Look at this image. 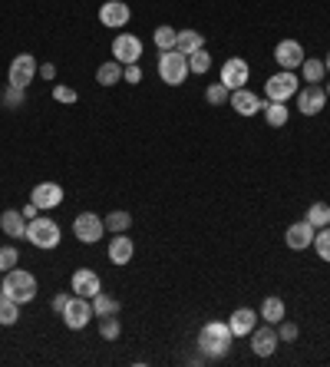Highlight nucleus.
Returning <instances> with one entry per match:
<instances>
[{
	"mask_svg": "<svg viewBox=\"0 0 330 367\" xmlns=\"http://www.w3.org/2000/svg\"><path fill=\"white\" fill-rule=\"evenodd\" d=\"M261 113H264V119H268V126H274V129H281V126H287V119H291L287 106H284V103H277V99H268Z\"/></svg>",
	"mask_w": 330,
	"mask_h": 367,
	"instance_id": "obj_22",
	"label": "nucleus"
},
{
	"mask_svg": "<svg viewBox=\"0 0 330 367\" xmlns=\"http://www.w3.org/2000/svg\"><path fill=\"white\" fill-rule=\"evenodd\" d=\"M0 301H4V291H0Z\"/></svg>",
	"mask_w": 330,
	"mask_h": 367,
	"instance_id": "obj_46",
	"label": "nucleus"
},
{
	"mask_svg": "<svg viewBox=\"0 0 330 367\" xmlns=\"http://www.w3.org/2000/svg\"><path fill=\"white\" fill-rule=\"evenodd\" d=\"M0 229H4L7 239H23V232H27V219H23L20 209H7V212H0Z\"/></svg>",
	"mask_w": 330,
	"mask_h": 367,
	"instance_id": "obj_21",
	"label": "nucleus"
},
{
	"mask_svg": "<svg viewBox=\"0 0 330 367\" xmlns=\"http://www.w3.org/2000/svg\"><path fill=\"white\" fill-rule=\"evenodd\" d=\"M205 99H208V106H221V103H228L231 99V89L218 80V83H211V87L205 89Z\"/></svg>",
	"mask_w": 330,
	"mask_h": 367,
	"instance_id": "obj_32",
	"label": "nucleus"
},
{
	"mask_svg": "<svg viewBox=\"0 0 330 367\" xmlns=\"http://www.w3.org/2000/svg\"><path fill=\"white\" fill-rule=\"evenodd\" d=\"M139 57H142V40L136 37V33H116L113 60H119L123 67H129V63H139Z\"/></svg>",
	"mask_w": 330,
	"mask_h": 367,
	"instance_id": "obj_9",
	"label": "nucleus"
},
{
	"mask_svg": "<svg viewBox=\"0 0 330 367\" xmlns=\"http://www.w3.org/2000/svg\"><path fill=\"white\" fill-rule=\"evenodd\" d=\"M37 77H40V80H57V67H53V63H43Z\"/></svg>",
	"mask_w": 330,
	"mask_h": 367,
	"instance_id": "obj_41",
	"label": "nucleus"
},
{
	"mask_svg": "<svg viewBox=\"0 0 330 367\" xmlns=\"http://www.w3.org/2000/svg\"><path fill=\"white\" fill-rule=\"evenodd\" d=\"M66 301H70V295H66V291H60V295H57L53 301H50V305H53V311H63V308H66Z\"/></svg>",
	"mask_w": 330,
	"mask_h": 367,
	"instance_id": "obj_42",
	"label": "nucleus"
},
{
	"mask_svg": "<svg viewBox=\"0 0 330 367\" xmlns=\"http://www.w3.org/2000/svg\"><path fill=\"white\" fill-rule=\"evenodd\" d=\"M132 255H136V245H132V239L126 232L109 239V261H113V265H129Z\"/></svg>",
	"mask_w": 330,
	"mask_h": 367,
	"instance_id": "obj_20",
	"label": "nucleus"
},
{
	"mask_svg": "<svg viewBox=\"0 0 330 367\" xmlns=\"http://www.w3.org/2000/svg\"><path fill=\"white\" fill-rule=\"evenodd\" d=\"M327 99H330V83H327Z\"/></svg>",
	"mask_w": 330,
	"mask_h": 367,
	"instance_id": "obj_45",
	"label": "nucleus"
},
{
	"mask_svg": "<svg viewBox=\"0 0 330 367\" xmlns=\"http://www.w3.org/2000/svg\"><path fill=\"white\" fill-rule=\"evenodd\" d=\"M231 109H235L238 116H258L264 109V99L258 97V93H251L248 87H241V89H231Z\"/></svg>",
	"mask_w": 330,
	"mask_h": 367,
	"instance_id": "obj_15",
	"label": "nucleus"
},
{
	"mask_svg": "<svg viewBox=\"0 0 330 367\" xmlns=\"http://www.w3.org/2000/svg\"><path fill=\"white\" fill-rule=\"evenodd\" d=\"M37 73H40V63L33 60V53H17V57L10 60V80H7V83H13V87H20V89H27Z\"/></svg>",
	"mask_w": 330,
	"mask_h": 367,
	"instance_id": "obj_7",
	"label": "nucleus"
},
{
	"mask_svg": "<svg viewBox=\"0 0 330 367\" xmlns=\"http://www.w3.org/2000/svg\"><path fill=\"white\" fill-rule=\"evenodd\" d=\"M324 67H327V73H330V53H327V57H324Z\"/></svg>",
	"mask_w": 330,
	"mask_h": 367,
	"instance_id": "obj_44",
	"label": "nucleus"
},
{
	"mask_svg": "<svg viewBox=\"0 0 330 367\" xmlns=\"http://www.w3.org/2000/svg\"><path fill=\"white\" fill-rule=\"evenodd\" d=\"M205 47V37L198 33V30H179V40H175V50H182L185 57L195 53V50Z\"/></svg>",
	"mask_w": 330,
	"mask_h": 367,
	"instance_id": "obj_24",
	"label": "nucleus"
},
{
	"mask_svg": "<svg viewBox=\"0 0 330 367\" xmlns=\"http://www.w3.org/2000/svg\"><path fill=\"white\" fill-rule=\"evenodd\" d=\"M284 311L287 308H284L281 298H264L258 314H261V321H268V324H277V321H284Z\"/></svg>",
	"mask_w": 330,
	"mask_h": 367,
	"instance_id": "obj_26",
	"label": "nucleus"
},
{
	"mask_svg": "<svg viewBox=\"0 0 330 367\" xmlns=\"http://www.w3.org/2000/svg\"><path fill=\"white\" fill-rule=\"evenodd\" d=\"M268 99H277V103H287L291 97H297V73L294 70H281V73H274L268 83Z\"/></svg>",
	"mask_w": 330,
	"mask_h": 367,
	"instance_id": "obj_8",
	"label": "nucleus"
},
{
	"mask_svg": "<svg viewBox=\"0 0 330 367\" xmlns=\"http://www.w3.org/2000/svg\"><path fill=\"white\" fill-rule=\"evenodd\" d=\"M129 17H132V10L126 0H106L103 7H99V23H103V27L119 30L129 23Z\"/></svg>",
	"mask_w": 330,
	"mask_h": 367,
	"instance_id": "obj_14",
	"label": "nucleus"
},
{
	"mask_svg": "<svg viewBox=\"0 0 330 367\" xmlns=\"http://www.w3.org/2000/svg\"><path fill=\"white\" fill-rule=\"evenodd\" d=\"M123 80H126V83H132V87H139V83H142L139 63H129V67H123Z\"/></svg>",
	"mask_w": 330,
	"mask_h": 367,
	"instance_id": "obj_40",
	"label": "nucleus"
},
{
	"mask_svg": "<svg viewBox=\"0 0 330 367\" xmlns=\"http://www.w3.org/2000/svg\"><path fill=\"white\" fill-rule=\"evenodd\" d=\"M248 338H251V351H255L258 358H271L274 351H277V344H281V338H277L274 324H268V321H264V324H258V328L251 331Z\"/></svg>",
	"mask_w": 330,
	"mask_h": 367,
	"instance_id": "obj_11",
	"label": "nucleus"
},
{
	"mask_svg": "<svg viewBox=\"0 0 330 367\" xmlns=\"http://www.w3.org/2000/svg\"><path fill=\"white\" fill-rule=\"evenodd\" d=\"M311 248L321 255V261H330V225L314 232V245H311Z\"/></svg>",
	"mask_w": 330,
	"mask_h": 367,
	"instance_id": "obj_34",
	"label": "nucleus"
},
{
	"mask_svg": "<svg viewBox=\"0 0 330 367\" xmlns=\"http://www.w3.org/2000/svg\"><path fill=\"white\" fill-rule=\"evenodd\" d=\"M53 99H57V103H76V89L57 83V87H53Z\"/></svg>",
	"mask_w": 330,
	"mask_h": 367,
	"instance_id": "obj_39",
	"label": "nucleus"
},
{
	"mask_svg": "<svg viewBox=\"0 0 330 367\" xmlns=\"http://www.w3.org/2000/svg\"><path fill=\"white\" fill-rule=\"evenodd\" d=\"M20 212H23V219H27V222H30V219H37V215H40V209H37V205H33V202H27V205H23V209H20Z\"/></svg>",
	"mask_w": 330,
	"mask_h": 367,
	"instance_id": "obj_43",
	"label": "nucleus"
},
{
	"mask_svg": "<svg viewBox=\"0 0 330 367\" xmlns=\"http://www.w3.org/2000/svg\"><path fill=\"white\" fill-rule=\"evenodd\" d=\"M123 80V63L119 60H109V63H103V67L96 70V83L99 87H116Z\"/></svg>",
	"mask_w": 330,
	"mask_h": 367,
	"instance_id": "obj_23",
	"label": "nucleus"
},
{
	"mask_svg": "<svg viewBox=\"0 0 330 367\" xmlns=\"http://www.w3.org/2000/svg\"><path fill=\"white\" fill-rule=\"evenodd\" d=\"M23 239H27L33 248H57L60 239H63V232H60V225L53 222V219H47V215H37V219H30L27 222V232H23Z\"/></svg>",
	"mask_w": 330,
	"mask_h": 367,
	"instance_id": "obj_4",
	"label": "nucleus"
},
{
	"mask_svg": "<svg viewBox=\"0 0 330 367\" xmlns=\"http://www.w3.org/2000/svg\"><path fill=\"white\" fill-rule=\"evenodd\" d=\"M103 222H106V229H109V232H113V235H119V232H129L132 215H129V212H123V209H116V212H109V215H106Z\"/></svg>",
	"mask_w": 330,
	"mask_h": 367,
	"instance_id": "obj_27",
	"label": "nucleus"
},
{
	"mask_svg": "<svg viewBox=\"0 0 330 367\" xmlns=\"http://www.w3.org/2000/svg\"><path fill=\"white\" fill-rule=\"evenodd\" d=\"M30 202L37 205L40 212L60 209V205H63V185H60V182H40V185H33V192H30Z\"/></svg>",
	"mask_w": 330,
	"mask_h": 367,
	"instance_id": "obj_10",
	"label": "nucleus"
},
{
	"mask_svg": "<svg viewBox=\"0 0 330 367\" xmlns=\"http://www.w3.org/2000/svg\"><path fill=\"white\" fill-rule=\"evenodd\" d=\"M274 60H277L281 70H297L307 57H304V47L297 40H281V43L274 47Z\"/></svg>",
	"mask_w": 330,
	"mask_h": 367,
	"instance_id": "obj_17",
	"label": "nucleus"
},
{
	"mask_svg": "<svg viewBox=\"0 0 330 367\" xmlns=\"http://www.w3.org/2000/svg\"><path fill=\"white\" fill-rule=\"evenodd\" d=\"M175 40H179V30L169 27V23H162V27H155V47L162 50H175Z\"/></svg>",
	"mask_w": 330,
	"mask_h": 367,
	"instance_id": "obj_30",
	"label": "nucleus"
},
{
	"mask_svg": "<svg viewBox=\"0 0 330 367\" xmlns=\"http://www.w3.org/2000/svg\"><path fill=\"white\" fill-rule=\"evenodd\" d=\"M60 318L66 321V328H70V331H83L86 324H89V321L96 318L93 298H83V295H70L66 308L60 311Z\"/></svg>",
	"mask_w": 330,
	"mask_h": 367,
	"instance_id": "obj_5",
	"label": "nucleus"
},
{
	"mask_svg": "<svg viewBox=\"0 0 330 367\" xmlns=\"http://www.w3.org/2000/svg\"><path fill=\"white\" fill-rule=\"evenodd\" d=\"M103 232H106V222L96 212H79L73 219V235L83 245H96L99 239H103Z\"/></svg>",
	"mask_w": 330,
	"mask_h": 367,
	"instance_id": "obj_6",
	"label": "nucleus"
},
{
	"mask_svg": "<svg viewBox=\"0 0 330 367\" xmlns=\"http://www.w3.org/2000/svg\"><path fill=\"white\" fill-rule=\"evenodd\" d=\"M93 311H96V318H106V314H119V301L109 298L106 291H99L93 298Z\"/></svg>",
	"mask_w": 330,
	"mask_h": 367,
	"instance_id": "obj_29",
	"label": "nucleus"
},
{
	"mask_svg": "<svg viewBox=\"0 0 330 367\" xmlns=\"http://www.w3.org/2000/svg\"><path fill=\"white\" fill-rule=\"evenodd\" d=\"M258 321H261V314L251 308H238L231 311V318H228V328H231V334L235 338H245V334H251V331L258 328Z\"/></svg>",
	"mask_w": 330,
	"mask_h": 367,
	"instance_id": "obj_19",
	"label": "nucleus"
},
{
	"mask_svg": "<svg viewBox=\"0 0 330 367\" xmlns=\"http://www.w3.org/2000/svg\"><path fill=\"white\" fill-rule=\"evenodd\" d=\"M274 328H277V338H281V341H297V331H301L297 324H294V321H287V318L277 321Z\"/></svg>",
	"mask_w": 330,
	"mask_h": 367,
	"instance_id": "obj_38",
	"label": "nucleus"
},
{
	"mask_svg": "<svg viewBox=\"0 0 330 367\" xmlns=\"http://www.w3.org/2000/svg\"><path fill=\"white\" fill-rule=\"evenodd\" d=\"M155 70H159V80L165 87H182L189 80V57L182 50H162Z\"/></svg>",
	"mask_w": 330,
	"mask_h": 367,
	"instance_id": "obj_3",
	"label": "nucleus"
},
{
	"mask_svg": "<svg viewBox=\"0 0 330 367\" xmlns=\"http://www.w3.org/2000/svg\"><path fill=\"white\" fill-rule=\"evenodd\" d=\"M0 291H4V298L17 301V305H27V301L37 298V278L23 268H10V271H4Z\"/></svg>",
	"mask_w": 330,
	"mask_h": 367,
	"instance_id": "obj_2",
	"label": "nucleus"
},
{
	"mask_svg": "<svg viewBox=\"0 0 330 367\" xmlns=\"http://www.w3.org/2000/svg\"><path fill=\"white\" fill-rule=\"evenodd\" d=\"M314 232H317V229H314L307 219H304V222H294V225H287V232H284V245H287L291 251L311 248V245H314Z\"/></svg>",
	"mask_w": 330,
	"mask_h": 367,
	"instance_id": "obj_16",
	"label": "nucleus"
},
{
	"mask_svg": "<svg viewBox=\"0 0 330 367\" xmlns=\"http://www.w3.org/2000/svg\"><path fill=\"white\" fill-rule=\"evenodd\" d=\"M4 106L7 109H20L23 106V99H27V89H20V87H13V83H7V89H4Z\"/></svg>",
	"mask_w": 330,
	"mask_h": 367,
	"instance_id": "obj_36",
	"label": "nucleus"
},
{
	"mask_svg": "<svg viewBox=\"0 0 330 367\" xmlns=\"http://www.w3.org/2000/svg\"><path fill=\"white\" fill-rule=\"evenodd\" d=\"M324 106H327V89L324 87H311L307 83L304 89H297V109L304 116H317Z\"/></svg>",
	"mask_w": 330,
	"mask_h": 367,
	"instance_id": "obj_13",
	"label": "nucleus"
},
{
	"mask_svg": "<svg viewBox=\"0 0 330 367\" xmlns=\"http://www.w3.org/2000/svg\"><path fill=\"white\" fill-rule=\"evenodd\" d=\"M307 222H311L314 229H327L330 225V205L327 202H314L311 209H307Z\"/></svg>",
	"mask_w": 330,
	"mask_h": 367,
	"instance_id": "obj_28",
	"label": "nucleus"
},
{
	"mask_svg": "<svg viewBox=\"0 0 330 367\" xmlns=\"http://www.w3.org/2000/svg\"><path fill=\"white\" fill-rule=\"evenodd\" d=\"M324 73H327V67H324V60H314V57H307V60H304V63H301V80H307L311 87H321Z\"/></svg>",
	"mask_w": 330,
	"mask_h": 367,
	"instance_id": "obj_25",
	"label": "nucleus"
},
{
	"mask_svg": "<svg viewBox=\"0 0 330 367\" xmlns=\"http://www.w3.org/2000/svg\"><path fill=\"white\" fill-rule=\"evenodd\" d=\"M17 261H20V251L13 245H0V271L17 268Z\"/></svg>",
	"mask_w": 330,
	"mask_h": 367,
	"instance_id": "obj_37",
	"label": "nucleus"
},
{
	"mask_svg": "<svg viewBox=\"0 0 330 367\" xmlns=\"http://www.w3.org/2000/svg\"><path fill=\"white\" fill-rule=\"evenodd\" d=\"M99 334H103L106 341L119 338V334H123V324H119V318H116V314H106V318H99Z\"/></svg>",
	"mask_w": 330,
	"mask_h": 367,
	"instance_id": "obj_35",
	"label": "nucleus"
},
{
	"mask_svg": "<svg viewBox=\"0 0 330 367\" xmlns=\"http://www.w3.org/2000/svg\"><path fill=\"white\" fill-rule=\"evenodd\" d=\"M231 338L235 334L228 328V321H208L198 331V351L205 358H225L228 351H231Z\"/></svg>",
	"mask_w": 330,
	"mask_h": 367,
	"instance_id": "obj_1",
	"label": "nucleus"
},
{
	"mask_svg": "<svg viewBox=\"0 0 330 367\" xmlns=\"http://www.w3.org/2000/svg\"><path fill=\"white\" fill-rule=\"evenodd\" d=\"M17 321H20V305L17 301H10V298H4L0 301V324H4V328H13Z\"/></svg>",
	"mask_w": 330,
	"mask_h": 367,
	"instance_id": "obj_31",
	"label": "nucleus"
},
{
	"mask_svg": "<svg viewBox=\"0 0 330 367\" xmlns=\"http://www.w3.org/2000/svg\"><path fill=\"white\" fill-rule=\"evenodd\" d=\"M208 70H211V53L205 47L189 53V73H208Z\"/></svg>",
	"mask_w": 330,
	"mask_h": 367,
	"instance_id": "obj_33",
	"label": "nucleus"
},
{
	"mask_svg": "<svg viewBox=\"0 0 330 367\" xmlns=\"http://www.w3.org/2000/svg\"><path fill=\"white\" fill-rule=\"evenodd\" d=\"M248 77H251V67H248L241 57H228L225 63H221V83H225L228 89L248 87Z\"/></svg>",
	"mask_w": 330,
	"mask_h": 367,
	"instance_id": "obj_12",
	"label": "nucleus"
},
{
	"mask_svg": "<svg viewBox=\"0 0 330 367\" xmlns=\"http://www.w3.org/2000/svg\"><path fill=\"white\" fill-rule=\"evenodd\" d=\"M0 281H4V278H0Z\"/></svg>",
	"mask_w": 330,
	"mask_h": 367,
	"instance_id": "obj_47",
	"label": "nucleus"
},
{
	"mask_svg": "<svg viewBox=\"0 0 330 367\" xmlns=\"http://www.w3.org/2000/svg\"><path fill=\"white\" fill-rule=\"evenodd\" d=\"M70 285H73V295H83V298H96V295L103 291V278H99L96 271H89V268L73 271Z\"/></svg>",
	"mask_w": 330,
	"mask_h": 367,
	"instance_id": "obj_18",
	"label": "nucleus"
}]
</instances>
